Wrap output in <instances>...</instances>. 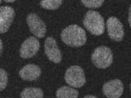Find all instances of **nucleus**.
I'll return each instance as SVG.
<instances>
[{"label":"nucleus","instance_id":"14","mask_svg":"<svg viewBox=\"0 0 131 98\" xmlns=\"http://www.w3.org/2000/svg\"><path fill=\"white\" fill-rule=\"evenodd\" d=\"M63 0H41L40 6L47 10H56L62 4Z\"/></svg>","mask_w":131,"mask_h":98},{"label":"nucleus","instance_id":"11","mask_svg":"<svg viewBox=\"0 0 131 98\" xmlns=\"http://www.w3.org/2000/svg\"><path fill=\"white\" fill-rule=\"evenodd\" d=\"M19 75L23 80L34 81L38 79L41 75V69L35 64H28L21 68Z\"/></svg>","mask_w":131,"mask_h":98},{"label":"nucleus","instance_id":"9","mask_svg":"<svg viewBox=\"0 0 131 98\" xmlns=\"http://www.w3.org/2000/svg\"><path fill=\"white\" fill-rule=\"evenodd\" d=\"M123 92L124 86L120 79L110 80L102 86V92L107 98H120Z\"/></svg>","mask_w":131,"mask_h":98},{"label":"nucleus","instance_id":"2","mask_svg":"<svg viewBox=\"0 0 131 98\" xmlns=\"http://www.w3.org/2000/svg\"><path fill=\"white\" fill-rule=\"evenodd\" d=\"M83 24L86 30L93 35H101L105 30V22L99 12L90 10L84 15Z\"/></svg>","mask_w":131,"mask_h":98},{"label":"nucleus","instance_id":"13","mask_svg":"<svg viewBox=\"0 0 131 98\" xmlns=\"http://www.w3.org/2000/svg\"><path fill=\"white\" fill-rule=\"evenodd\" d=\"M20 98H43V92L38 88H27L20 93Z\"/></svg>","mask_w":131,"mask_h":98},{"label":"nucleus","instance_id":"3","mask_svg":"<svg viewBox=\"0 0 131 98\" xmlns=\"http://www.w3.org/2000/svg\"><path fill=\"white\" fill-rule=\"evenodd\" d=\"M91 60L93 64L98 69H106L112 65L113 53L111 48L106 46H100L94 49Z\"/></svg>","mask_w":131,"mask_h":98},{"label":"nucleus","instance_id":"4","mask_svg":"<svg viewBox=\"0 0 131 98\" xmlns=\"http://www.w3.org/2000/svg\"><path fill=\"white\" fill-rule=\"evenodd\" d=\"M65 80L71 88H80L83 87L86 82L84 69L79 65L69 67L65 73Z\"/></svg>","mask_w":131,"mask_h":98},{"label":"nucleus","instance_id":"20","mask_svg":"<svg viewBox=\"0 0 131 98\" xmlns=\"http://www.w3.org/2000/svg\"><path fill=\"white\" fill-rule=\"evenodd\" d=\"M4 1L7 2V3H13L16 1V0H4Z\"/></svg>","mask_w":131,"mask_h":98},{"label":"nucleus","instance_id":"21","mask_svg":"<svg viewBox=\"0 0 131 98\" xmlns=\"http://www.w3.org/2000/svg\"><path fill=\"white\" fill-rule=\"evenodd\" d=\"M0 3H1V0H0Z\"/></svg>","mask_w":131,"mask_h":98},{"label":"nucleus","instance_id":"17","mask_svg":"<svg viewBox=\"0 0 131 98\" xmlns=\"http://www.w3.org/2000/svg\"><path fill=\"white\" fill-rule=\"evenodd\" d=\"M130 11H131V7L129 8V16H128V20H129V26H131V14H130Z\"/></svg>","mask_w":131,"mask_h":98},{"label":"nucleus","instance_id":"1","mask_svg":"<svg viewBox=\"0 0 131 98\" xmlns=\"http://www.w3.org/2000/svg\"><path fill=\"white\" fill-rule=\"evenodd\" d=\"M61 39L67 46L80 47L85 44L87 36L84 29L77 24H71L61 31Z\"/></svg>","mask_w":131,"mask_h":98},{"label":"nucleus","instance_id":"15","mask_svg":"<svg viewBox=\"0 0 131 98\" xmlns=\"http://www.w3.org/2000/svg\"><path fill=\"white\" fill-rule=\"evenodd\" d=\"M105 0H81L83 5L88 8H98L103 4Z\"/></svg>","mask_w":131,"mask_h":98},{"label":"nucleus","instance_id":"7","mask_svg":"<svg viewBox=\"0 0 131 98\" xmlns=\"http://www.w3.org/2000/svg\"><path fill=\"white\" fill-rule=\"evenodd\" d=\"M40 47V43L35 37H29L22 43L20 48V56L23 59L31 58L37 54Z\"/></svg>","mask_w":131,"mask_h":98},{"label":"nucleus","instance_id":"12","mask_svg":"<svg viewBox=\"0 0 131 98\" xmlns=\"http://www.w3.org/2000/svg\"><path fill=\"white\" fill-rule=\"evenodd\" d=\"M57 98H78L79 92L71 87L63 86L57 89L56 92Z\"/></svg>","mask_w":131,"mask_h":98},{"label":"nucleus","instance_id":"19","mask_svg":"<svg viewBox=\"0 0 131 98\" xmlns=\"http://www.w3.org/2000/svg\"><path fill=\"white\" fill-rule=\"evenodd\" d=\"M84 98H97L95 96H92V95H88V96H85Z\"/></svg>","mask_w":131,"mask_h":98},{"label":"nucleus","instance_id":"16","mask_svg":"<svg viewBox=\"0 0 131 98\" xmlns=\"http://www.w3.org/2000/svg\"><path fill=\"white\" fill-rule=\"evenodd\" d=\"M7 73L3 69H0V91H3V90L6 88L7 85Z\"/></svg>","mask_w":131,"mask_h":98},{"label":"nucleus","instance_id":"8","mask_svg":"<svg viewBox=\"0 0 131 98\" xmlns=\"http://www.w3.org/2000/svg\"><path fill=\"white\" fill-rule=\"evenodd\" d=\"M44 52L49 60L58 64L62 60L61 50L57 46V41L52 37H48L44 42Z\"/></svg>","mask_w":131,"mask_h":98},{"label":"nucleus","instance_id":"5","mask_svg":"<svg viewBox=\"0 0 131 98\" xmlns=\"http://www.w3.org/2000/svg\"><path fill=\"white\" fill-rule=\"evenodd\" d=\"M26 23L30 32L37 38H43L46 34V24L37 14H29L26 17Z\"/></svg>","mask_w":131,"mask_h":98},{"label":"nucleus","instance_id":"6","mask_svg":"<svg viewBox=\"0 0 131 98\" xmlns=\"http://www.w3.org/2000/svg\"><path fill=\"white\" fill-rule=\"evenodd\" d=\"M106 30L111 39L116 42H120L124 38V27L121 20L116 16H111L106 20Z\"/></svg>","mask_w":131,"mask_h":98},{"label":"nucleus","instance_id":"18","mask_svg":"<svg viewBox=\"0 0 131 98\" xmlns=\"http://www.w3.org/2000/svg\"><path fill=\"white\" fill-rule=\"evenodd\" d=\"M2 51H3V42H2V40L0 39V56H1Z\"/></svg>","mask_w":131,"mask_h":98},{"label":"nucleus","instance_id":"10","mask_svg":"<svg viewBox=\"0 0 131 98\" xmlns=\"http://www.w3.org/2000/svg\"><path fill=\"white\" fill-rule=\"evenodd\" d=\"M15 11L9 6L0 7V34L6 33L13 22Z\"/></svg>","mask_w":131,"mask_h":98}]
</instances>
